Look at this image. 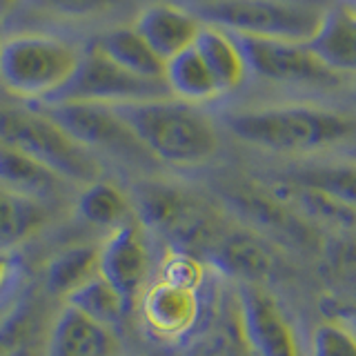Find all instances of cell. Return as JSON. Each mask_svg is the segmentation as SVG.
Wrapping results in <instances>:
<instances>
[{"mask_svg": "<svg viewBox=\"0 0 356 356\" xmlns=\"http://www.w3.org/2000/svg\"><path fill=\"white\" fill-rule=\"evenodd\" d=\"M116 330L63 305L44 334V356H120Z\"/></svg>", "mask_w": 356, "mask_h": 356, "instance_id": "13", "label": "cell"}, {"mask_svg": "<svg viewBox=\"0 0 356 356\" xmlns=\"http://www.w3.org/2000/svg\"><path fill=\"white\" fill-rule=\"evenodd\" d=\"M40 14H47L63 20H87L103 16L114 9L120 0H29Z\"/></svg>", "mask_w": 356, "mask_h": 356, "instance_id": "29", "label": "cell"}, {"mask_svg": "<svg viewBox=\"0 0 356 356\" xmlns=\"http://www.w3.org/2000/svg\"><path fill=\"white\" fill-rule=\"evenodd\" d=\"M227 129L243 143L276 154L316 152L352 138L356 122L318 105H272L227 116Z\"/></svg>", "mask_w": 356, "mask_h": 356, "instance_id": "2", "label": "cell"}, {"mask_svg": "<svg viewBox=\"0 0 356 356\" xmlns=\"http://www.w3.org/2000/svg\"><path fill=\"white\" fill-rule=\"evenodd\" d=\"M67 185L70 183L54 174L49 167L33 161L31 156L22 154L16 147L0 143V187L47 203V200L60 196Z\"/></svg>", "mask_w": 356, "mask_h": 356, "instance_id": "18", "label": "cell"}, {"mask_svg": "<svg viewBox=\"0 0 356 356\" xmlns=\"http://www.w3.org/2000/svg\"><path fill=\"white\" fill-rule=\"evenodd\" d=\"M47 222V203L0 187V252H7L25 243Z\"/></svg>", "mask_w": 356, "mask_h": 356, "instance_id": "22", "label": "cell"}, {"mask_svg": "<svg viewBox=\"0 0 356 356\" xmlns=\"http://www.w3.org/2000/svg\"><path fill=\"white\" fill-rule=\"evenodd\" d=\"M92 44L103 51L111 63H116L120 70L145 78V81L163 83L165 63L149 49V44L138 36L134 27L107 29Z\"/></svg>", "mask_w": 356, "mask_h": 356, "instance_id": "20", "label": "cell"}, {"mask_svg": "<svg viewBox=\"0 0 356 356\" xmlns=\"http://www.w3.org/2000/svg\"><path fill=\"white\" fill-rule=\"evenodd\" d=\"M194 49L203 58L220 94L238 89L248 74V63L241 51L238 40L229 31L216 25H203L194 40Z\"/></svg>", "mask_w": 356, "mask_h": 356, "instance_id": "19", "label": "cell"}, {"mask_svg": "<svg viewBox=\"0 0 356 356\" xmlns=\"http://www.w3.org/2000/svg\"><path fill=\"white\" fill-rule=\"evenodd\" d=\"M161 278L176 285L189 287V289H200V285L205 281V267L200 265V261L194 254L174 252L167 256V261L163 263Z\"/></svg>", "mask_w": 356, "mask_h": 356, "instance_id": "30", "label": "cell"}, {"mask_svg": "<svg viewBox=\"0 0 356 356\" xmlns=\"http://www.w3.org/2000/svg\"><path fill=\"white\" fill-rule=\"evenodd\" d=\"M38 330V303L29 294L20 296L16 307L0 323V356L14 352L18 345L36 337Z\"/></svg>", "mask_w": 356, "mask_h": 356, "instance_id": "27", "label": "cell"}, {"mask_svg": "<svg viewBox=\"0 0 356 356\" xmlns=\"http://www.w3.org/2000/svg\"><path fill=\"white\" fill-rule=\"evenodd\" d=\"M165 83L145 81L120 70L94 44L83 51L74 76L58 94L47 103H98V105H125L138 100L167 96Z\"/></svg>", "mask_w": 356, "mask_h": 356, "instance_id": "7", "label": "cell"}, {"mask_svg": "<svg viewBox=\"0 0 356 356\" xmlns=\"http://www.w3.org/2000/svg\"><path fill=\"white\" fill-rule=\"evenodd\" d=\"M0 143L31 156L70 185L87 187L103 178L98 156L40 109H0Z\"/></svg>", "mask_w": 356, "mask_h": 356, "instance_id": "4", "label": "cell"}, {"mask_svg": "<svg viewBox=\"0 0 356 356\" xmlns=\"http://www.w3.org/2000/svg\"><path fill=\"white\" fill-rule=\"evenodd\" d=\"M289 183L318 189L332 198L356 207V163H330L312 165L289 174Z\"/></svg>", "mask_w": 356, "mask_h": 356, "instance_id": "26", "label": "cell"}, {"mask_svg": "<svg viewBox=\"0 0 356 356\" xmlns=\"http://www.w3.org/2000/svg\"><path fill=\"white\" fill-rule=\"evenodd\" d=\"M241 44V51L248 63V70L267 78L272 83L307 85V87H334L339 76L330 72L305 42L289 40H265L234 36Z\"/></svg>", "mask_w": 356, "mask_h": 356, "instance_id": "9", "label": "cell"}, {"mask_svg": "<svg viewBox=\"0 0 356 356\" xmlns=\"http://www.w3.org/2000/svg\"><path fill=\"white\" fill-rule=\"evenodd\" d=\"M312 356H356V332L339 321L316 325L309 341Z\"/></svg>", "mask_w": 356, "mask_h": 356, "instance_id": "28", "label": "cell"}, {"mask_svg": "<svg viewBox=\"0 0 356 356\" xmlns=\"http://www.w3.org/2000/svg\"><path fill=\"white\" fill-rule=\"evenodd\" d=\"M143 325L159 341H181L198 325L200 296L189 289L159 278L145 287L138 298Z\"/></svg>", "mask_w": 356, "mask_h": 356, "instance_id": "12", "label": "cell"}, {"mask_svg": "<svg viewBox=\"0 0 356 356\" xmlns=\"http://www.w3.org/2000/svg\"><path fill=\"white\" fill-rule=\"evenodd\" d=\"M236 318L254 356H300L296 334L278 300L259 283H238Z\"/></svg>", "mask_w": 356, "mask_h": 356, "instance_id": "11", "label": "cell"}, {"mask_svg": "<svg viewBox=\"0 0 356 356\" xmlns=\"http://www.w3.org/2000/svg\"><path fill=\"white\" fill-rule=\"evenodd\" d=\"M20 292H22V289H20V285L16 283V285H11V287L7 289V292L0 294V323H3V321L7 318L9 312L16 307V303H18L20 296H22Z\"/></svg>", "mask_w": 356, "mask_h": 356, "instance_id": "32", "label": "cell"}, {"mask_svg": "<svg viewBox=\"0 0 356 356\" xmlns=\"http://www.w3.org/2000/svg\"><path fill=\"white\" fill-rule=\"evenodd\" d=\"M203 14L234 36L307 42L325 11L296 0H214Z\"/></svg>", "mask_w": 356, "mask_h": 356, "instance_id": "6", "label": "cell"}, {"mask_svg": "<svg viewBox=\"0 0 356 356\" xmlns=\"http://www.w3.org/2000/svg\"><path fill=\"white\" fill-rule=\"evenodd\" d=\"M131 27L149 44V49L163 63H167L176 54L192 47L203 25L183 7L170 3H154L138 11Z\"/></svg>", "mask_w": 356, "mask_h": 356, "instance_id": "15", "label": "cell"}, {"mask_svg": "<svg viewBox=\"0 0 356 356\" xmlns=\"http://www.w3.org/2000/svg\"><path fill=\"white\" fill-rule=\"evenodd\" d=\"M227 200L243 218H250L261 229L281 236L283 243H292L298 250L316 245L314 232L309 229L307 222L298 218L296 211L289 209L285 200H281L276 194L270 196L254 192V189H236V192L227 194Z\"/></svg>", "mask_w": 356, "mask_h": 356, "instance_id": "16", "label": "cell"}, {"mask_svg": "<svg viewBox=\"0 0 356 356\" xmlns=\"http://www.w3.org/2000/svg\"><path fill=\"white\" fill-rule=\"evenodd\" d=\"M18 5H20V0H0V22L14 14Z\"/></svg>", "mask_w": 356, "mask_h": 356, "instance_id": "34", "label": "cell"}, {"mask_svg": "<svg viewBox=\"0 0 356 356\" xmlns=\"http://www.w3.org/2000/svg\"><path fill=\"white\" fill-rule=\"evenodd\" d=\"M18 283L16 261L9 252H0V294L7 292L11 285Z\"/></svg>", "mask_w": 356, "mask_h": 356, "instance_id": "31", "label": "cell"}, {"mask_svg": "<svg viewBox=\"0 0 356 356\" xmlns=\"http://www.w3.org/2000/svg\"><path fill=\"white\" fill-rule=\"evenodd\" d=\"M76 209L89 225L109 232L134 218L129 196L116 183L105 181V178L81 189L76 200Z\"/></svg>", "mask_w": 356, "mask_h": 356, "instance_id": "24", "label": "cell"}, {"mask_svg": "<svg viewBox=\"0 0 356 356\" xmlns=\"http://www.w3.org/2000/svg\"><path fill=\"white\" fill-rule=\"evenodd\" d=\"M83 51L70 40L40 31L0 40V85L25 100L47 103L70 83Z\"/></svg>", "mask_w": 356, "mask_h": 356, "instance_id": "3", "label": "cell"}, {"mask_svg": "<svg viewBox=\"0 0 356 356\" xmlns=\"http://www.w3.org/2000/svg\"><path fill=\"white\" fill-rule=\"evenodd\" d=\"M63 303L111 330H116L120 325V321L129 314L125 300L120 298V294L100 274L94 276L92 281H87L83 287H78Z\"/></svg>", "mask_w": 356, "mask_h": 356, "instance_id": "25", "label": "cell"}, {"mask_svg": "<svg viewBox=\"0 0 356 356\" xmlns=\"http://www.w3.org/2000/svg\"><path fill=\"white\" fill-rule=\"evenodd\" d=\"M51 120L74 136L87 149L105 152L120 161L138 163L143 159H152L145 147L134 136L127 122L118 116L111 105L98 103H44L40 109Z\"/></svg>", "mask_w": 356, "mask_h": 356, "instance_id": "8", "label": "cell"}, {"mask_svg": "<svg viewBox=\"0 0 356 356\" xmlns=\"http://www.w3.org/2000/svg\"><path fill=\"white\" fill-rule=\"evenodd\" d=\"M211 265L238 283L263 285L276 270V256L259 234L245 229H222L207 252Z\"/></svg>", "mask_w": 356, "mask_h": 356, "instance_id": "14", "label": "cell"}, {"mask_svg": "<svg viewBox=\"0 0 356 356\" xmlns=\"http://www.w3.org/2000/svg\"><path fill=\"white\" fill-rule=\"evenodd\" d=\"M352 256H354V259H356V252H354V254H352Z\"/></svg>", "mask_w": 356, "mask_h": 356, "instance_id": "36", "label": "cell"}, {"mask_svg": "<svg viewBox=\"0 0 356 356\" xmlns=\"http://www.w3.org/2000/svg\"><path fill=\"white\" fill-rule=\"evenodd\" d=\"M348 159H350V163H356V147H352V149L348 152Z\"/></svg>", "mask_w": 356, "mask_h": 356, "instance_id": "35", "label": "cell"}, {"mask_svg": "<svg viewBox=\"0 0 356 356\" xmlns=\"http://www.w3.org/2000/svg\"><path fill=\"white\" fill-rule=\"evenodd\" d=\"M98 274V245H74L56 254L44 267V289L65 300Z\"/></svg>", "mask_w": 356, "mask_h": 356, "instance_id": "23", "label": "cell"}, {"mask_svg": "<svg viewBox=\"0 0 356 356\" xmlns=\"http://www.w3.org/2000/svg\"><path fill=\"white\" fill-rule=\"evenodd\" d=\"M163 83L176 100L189 105H200L220 96L214 78L194 49V44L165 63Z\"/></svg>", "mask_w": 356, "mask_h": 356, "instance_id": "21", "label": "cell"}, {"mask_svg": "<svg viewBox=\"0 0 356 356\" xmlns=\"http://www.w3.org/2000/svg\"><path fill=\"white\" fill-rule=\"evenodd\" d=\"M98 272L131 309L145 292L152 272V252L143 225L134 216L111 229L98 245Z\"/></svg>", "mask_w": 356, "mask_h": 356, "instance_id": "10", "label": "cell"}, {"mask_svg": "<svg viewBox=\"0 0 356 356\" xmlns=\"http://www.w3.org/2000/svg\"><path fill=\"white\" fill-rule=\"evenodd\" d=\"M134 216L143 227L170 236L181 252H209L222 227L216 214L185 189L165 183H145L134 194Z\"/></svg>", "mask_w": 356, "mask_h": 356, "instance_id": "5", "label": "cell"}, {"mask_svg": "<svg viewBox=\"0 0 356 356\" xmlns=\"http://www.w3.org/2000/svg\"><path fill=\"white\" fill-rule=\"evenodd\" d=\"M152 159L174 167H198L218 152V131L196 105L170 96L114 105Z\"/></svg>", "mask_w": 356, "mask_h": 356, "instance_id": "1", "label": "cell"}, {"mask_svg": "<svg viewBox=\"0 0 356 356\" xmlns=\"http://www.w3.org/2000/svg\"><path fill=\"white\" fill-rule=\"evenodd\" d=\"M307 49L337 76L356 74V9L337 7L323 14Z\"/></svg>", "mask_w": 356, "mask_h": 356, "instance_id": "17", "label": "cell"}, {"mask_svg": "<svg viewBox=\"0 0 356 356\" xmlns=\"http://www.w3.org/2000/svg\"><path fill=\"white\" fill-rule=\"evenodd\" d=\"M7 356H44V339H38V334L33 339L25 341L14 352H9Z\"/></svg>", "mask_w": 356, "mask_h": 356, "instance_id": "33", "label": "cell"}]
</instances>
